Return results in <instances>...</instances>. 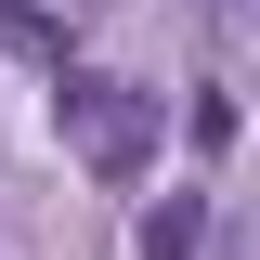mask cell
<instances>
[{"mask_svg": "<svg viewBox=\"0 0 260 260\" xmlns=\"http://www.w3.org/2000/svg\"><path fill=\"white\" fill-rule=\"evenodd\" d=\"M52 117H65V143H78L91 182H143L156 169V104L130 78H52Z\"/></svg>", "mask_w": 260, "mask_h": 260, "instance_id": "obj_1", "label": "cell"}, {"mask_svg": "<svg viewBox=\"0 0 260 260\" xmlns=\"http://www.w3.org/2000/svg\"><path fill=\"white\" fill-rule=\"evenodd\" d=\"M195 247H208V195H195V182H169L156 208H143V260H195Z\"/></svg>", "mask_w": 260, "mask_h": 260, "instance_id": "obj_2", "label": "cell"}, {"mask_svg": "<svg viewBox=\"0 0 260 260\" xmlns=\"http://www.w3.org/2000/svg\"><path fill=\"white\" fill-rule=\"evenodd\" d=\"M221 260H260V234H234V247H221Z\"/></svg>", "mask_w": 260, "mask_h": 260, "instance_id": "obj_3", "label": "cell"}]
</instances>
